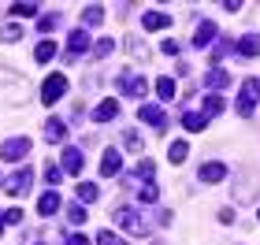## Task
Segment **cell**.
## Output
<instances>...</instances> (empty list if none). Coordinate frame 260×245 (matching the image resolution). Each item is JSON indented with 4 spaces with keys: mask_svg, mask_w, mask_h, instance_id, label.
Listing matches in <instances>:
<instances>
[{
    "mask_svg": "<svg viewBox=\"0 0 260 245\" xmlns=\"http://www.w3.org/2000/svg\"><path fill=\"white\" fill-rule=\"evenodd\" d=\"M115 223H119V230H126V234L134 238H149V219L138 212V208H115Z\"/></svg>",
    "mask_w": 260,
    "mask_h": 245,
    "instance_id": "cell-1",
    "label": "cell"
},
{
    "mask_svg": "<svg viewBox=\"0 0 260 245\" xmlns=\"http://www.w3.org/2000/svg\"><path fill=\"white\" fill-rule=\"evenodd\" d=\"M260 104V78H245L242 89H238V115L242 119H249Z\"/></svg>",
    "mask_w": 260,
    "mask_h": 245,
    "instance_id": "cell-2",
    "label": "cell"
},
{
    "mask_svg": "<svg viewBox=\"0 0 260 245\" xmlns=\"http://www.w3.org/2000/svg\"><path fill=\"white\" fill-rule=\"evenodd\" d=\"M30 145H34V142H30V137H22V134H19V137H8V142L0 145V156H4L8 163H15V160H22V156L30 153Z\"/></svg>",
    "mask_w": 260,
    "mask_h": 245,
    "instance_id": "cell-3",
    "label": "cell"
},
{
    "mask_svg": "<svg viewBox=\"0 0 260 245\" xmlns=\"http://www.w3.org/2000/svg\"><path fill=\"white\" fill-rule=\"evenodd\" d=\"M67 93V75H52V78H45V86H41V104H56Z\"/></svg>",
    "mask_w": 260,
    "mask_h": 245,
    "instance_id": "cell-4",
    "label": "cell"
},
{
    "mask_svg": "<svg viewBox=\"0 0 260 245\" xmlns=\"http://www.w3.org/2000/svg\"><path fill=\"white\" fill-rule=\"evenodd\" d=\"M115 86H119V93H126V97H134V100L149 93V82L138 78V75H119V82H115Z\"/></svg>",
    "mask_w": 260,
    "mask_h": 245,
    "instance_id": "cell-5",
    "label": "cell"
},
{
    "mask_svg": "<svg viewBox=\"0 0 260 245\" xmlns=\"http://www.w3.org/2000/svg\"><path fill=\"white\" fill-rule=\"evenodd\" d=\"M30 182H34V171L30 167H22V171H15V174H8V179H4V193H26L30 190Z\"/></svg>",
    "mask_w": 260,
    "mask_h": 245,
    "instance_id": "cell-6",
    "label": "cell"
},
{
    "mask_svg": "<svg viewBox=\"0 0 260 245\" xmlns=\"http://www.w3.org/2000/svg\"><path fill=\"white\" fill-rule=\"evenodd\" d=\"M119 171H123V156H119V149H104V156H101V174L115 179Z\"/></svg>",
    "mask_w": 260,
    "mask_h": 245,
    "instance_id": "cell-7",
    "label": "cell"
},
{
    "mask_svg": "<svg viewBox=\"0 0 260 245\" xmlns=\"http://www.w3.org/2000/svg\"><path fill=\"white\" fill-rule=\"evenodd\" d=\"M223 179H227V163H219V160L201 163V182H223Z\"/></svg>",
    "mask_w": 260,
    "mask_h": 245,
    "instance_id": "cell-8",
    "label": "cell"
},
{
    "mask_svg": "<svg viewBox=\"0 0 260 245\" xmlns=\"http://www.w3.org/2000/svg\"><path fill=\"white\" fill-rule=\"evenodd\" d=\"M115 115H119V100L108 97V100H101L97 108H93V123H112Z\"/></svg>",
    "mask_w": 260,
    "mask_h": 245,
    "instance_id": "cell-9",
    "label": "cell"
},
{
    "mask_svg": "<svg viewBox=\"0 0 260 245\" xmlns=\"http://www.w3.org/2000/svg\"><path fill=\"white\" fill-rule=\"evenodd\" d=\"M60 167H63L67 174H78V171H82V149L67 145V149H63V156H60Z\"/></svg>",
    "mask_w": 260,
    "mask_h": 245,
    "instance_id": "cell-10",
    "label": "cell"
},
{
    "mask_svg": "<svg viewBox=\"0 0 260 245\" xmlns=\"http://www.w3.org/2000/svg\"><path fill=\"white\" fill-rule=\"evenodd\" d=\"M138 115H141V123L156 126V130H164V126H168V119H164V112H160V108H152V104H141V108H138Z\"/></svg>",
    "mask_w": 260,
    "mask_h": 245,
    "instance_id": "cell-11",
    "label": "cell"
},
{
    "mask_svg": "<svg viewBox=\"0 0 260 245\" xmlns=\"http://www.w3.org/2000/svg\"><path fill=\"white\" fill-rule=\"evenodd\" d=\"M86 49H89V33H86V30H75V33L67 38V52H71V56H82Z\"/></svg>",
    "mask_w": 260,
    "mask_h": 245,
    "instance_id": "cell-12",
    "label": "cell"
},
{
    "mask_svg": "<svg viewBox=\"0 0 260 245\" xmlns=\"http://www.w3.org/2000/svg\"><path fill=\"white\" fill-rule=\"evenodd\" d=\"M60 193H41V201H38V216H56L60 212Z\"/></svg>",
    "mask_w": 260,
    "mask_h": 245,
    "instance_id": "cell-13",
    "label": "cell"
},
{
    "mask_svg": "<svg viewBox=\"0 0 260 245\" xmlns=\"http://www.w3.org/2000/svg\"><path fill=\"white\" fill-rule=\"evenodd\" d=\"M238 56H260V33H245V38L238 41Z\"/></svg>",
    "mask_w": 260,
    "mask_h": 245,
    "instance_id": "cell-14",
    "label": "cell"
},
{
    "mask_svg": "<svg viewBox=\"0 0 260 245\" xmlns=\"http://www.w3.org/2000/svg\"><path fill=\"white\" fill-rule=\"evenodd\" d=\"M212 38H216V22H212V19H205V22L197 26V33H193V45H197V49H205V45H208Z\"/></svg>",
    "mask_w": 260,
    "mask_h": 245,
    "instance_id": "cell-15",
    "label": "cell"
},
{
    "mask_svg": "<svg viewBox=\"0 0 260 245\" xmlns=\"http://www.w3.org/2000/svg\"><path fill=\"white\" fill-rule=\"evenodd\" d=\"M67 137V123L63 119H49L45 123V142H63Z\"/></svg>",
    "mask_w": 260,
    "mask_h": 245,
    "instance_id": "cell-16",
    "label": "cell"
},
{
    "mask_svg": "<svg viewBox=\"0 0 260 245\" xmlns=\"http://www.w3.org/2000/svg\"><path fill=\"white\" fill-rule=\"evenodd\" d=\"M145 30H168L171 26V15H164V11H145Z\"/></svg>",
    "mask_w": 260,
    "mask_h": 245,
    "instance_id": "cell-17",
    "label": "cell"
},
{
    "mask_svg": "<svg viewBox=\"0 0 260 245\" xmlns=\"http://www.w3.org/2000/svg\"><path fill=\"white\" fill-rule=\"evenodd\" d=\"M182 126H186V130H205L208 115L205 112H182Z\"/></svg>",
    "mask_w": 260,
    "mask_h": 245,
    "instance_id": "cell-18",
    "label": "cell"
},
{
    "mask_svg": "<svg viewBox=\"0 0 260 245\" xmlns=\"http://www.w3.org/2000/svg\"><path fill=\"white\" fill-rule=\"evenodd\" d=\"M205 86H208L212 93H219L223 86H231V75H227V71H223V67H216V71H212V75L205 78Z\"/></svg>",
    "mask_w": 260,
    "mask_h": 245,
    "instance_id": "cell-19",
    "label": "cell"
},
{
    "mask_svg": "<svg viewBox=\"0 0 260 245\" xmlns=\"http://www.w3.org/2000/svg\"><path fill=\"white\" fill-rule=\"evenodd\" d=\"M82 22H86V26H101V22H104V8L101 4H89L86 11H82Z\"/></svg>",
    "mask_w": 260,
    "mask_h": 245,
    "instance_id": "cell-20",
    "label": "cell"
},
{
    "mask_svg": "<svg viewBox=\"0 0 260 245\" xmlns=\"http://www.w3.org/2000/svg\"><path fill=\"white\" fill-rule=\"evenodd\" d=\"M75 193H78V201H82V204H93V201H97V197H101V190H97V186H93V182H82V186H78Z\"/></svg>",
    "mask_w": 260,
    "mask_h": 245,
    "instance_id": "cell-21",
    "label": "cell"
},
{
    "mask_svg": "<svg viewBox=\"0 0 260 245\" xmlns=\"http://www.w3.org/2000/svg\"><path fill=\"white\" fill-rule=\"evenodd\" d=\"M52 56H56V41H41L38 49H34V60H38V63H49Z\"/></svg>",
    "mask_w": 260,
    "mask_h": 245,
    "instance_id": "cell-22",
    "label": "cell"
},
{
    "mask_svg": "<svg viewBox=\"0 0 260 245\" xmlns=\"http://www.w3.org/2000/svg\"><path fill=\"white\" fill-rule=\"evenodd\" d=\"M22 38V26H19V22H4V26H0V41H19Z\"/></svg>",
    "mask_w": 260,
    "mask_h": 245,
    "instance_id": "cell-23",
    "label": "cell"
},
{
    "mask_svg": "<svg viewBox=\"0 0 260 245\" xmlns=\"http://www.w3.org/2000/svg\"><path fill=\"white\" fill-rule=\"evenodd\" d=\"M219 112H223V97H219V93H208V97H205V115L212 119V115H219Z\"/></svg>",
    "mask_w": 260,
    "mask_h": 245,
    "instance_id": "cell-24",
    "label": "cell"
},
{
    "mask_svg": "<svg viewBox=\"0 0 260 245\" xmlns=\"http://www.w3.org/2000/svg\"><path fill=\"white\" fill-rule=\"evenodd\" d=\"M186 156H190V145H186V142H175V145L168 149V160H171V163H182Z\"/></svg>",
    "mask_w": 260,
    "mask_h": 245,
    "instance_id": "cell-25",
    "label": "cell"
},
{
    "mask_svg": "<svg viewBox=\"0 0 260 245\" xmlns=\"http://www.w3.org/2000/svg\"><path fill=\"white\" fill-rule=\"evenodd\" d=\"M156 97L160 100H171L175 97V82L171 78H156Z\"/></svg>",
    "mask_w": 260,
    "mask_h": 245,
    "instance_id": "cell-26",
    "label": "cell"
},
{
    "mask_svg": "<svg viewBox=\"0 0 260 245\" xmlns=\"http://www.w3.org/2000/svg\"><path fill=\"white\" fill-rule=\"evenodd\" d=\"M123 142H126L130 153H141V149H145V142H141V137H138L134 130H126V134H123Z\"/></svg>",
    "mask_w": 260,
    "mask_h": 245,
    "instance_id": "cell-27",
    "label": "cell"
},
{
    "mask_svg": "<svg viewBox=\"0 0 260 245\" xmlns=\"http://www.w3.org/2000/svg\"><path fill=\"white\" fill-rule=\"evenodd\" d=\"M112 49H115V41H112V38H101L97 45H93V52H97V56H112Z\"/></svg>",
    "mask_w": 260,
    "mask_h": 245,
    "instance_id": "cell-28",
    "label": "cell"
},
{
    "mask_svg": "<svg viewBox=\"0 0 260 245\" xmlns=\"http://www.w3.org/2000/svg\"><path fill=\"white\" fill-rule=\"evenodd\" d=\"M97 245H126V241H123V238H115L112 230H101V234H97Z\"/></svg>",
    "mask_w": 260,
    "mask_h": 245,
    "instance_id": "cell-29",
    "label": "cell"
},
{
    "mask_svg": "<svg viewBox=\"0 0 260 245\" xmlns=\"http://www.w3.org/2000/svg\"><path fill=\"white\" fill-rule=\"evenodd\" d=\"M56 26H60V15H45V19L38 22V30H41V33H49V30H56Z\"/></svg>",
    "mask_w": 260,
    "mask_h": 245,
    "instance_id": "cell-30",
    "label": "cell"
},
{
    "mask_svg": "<svg viewBox=\"0 0 260 245\" xmlns=\"http://www.w3.org/2000/svg\"><path fill=\"white\" fill-rule=\"evenodd\" d=\"M11 15H38V4H11Z\"/></svg>",
    "mask_w": 260,
    "mask_h": 245,
    "instance_id": "cell-31",
    "label": "cell"
},
{
    "mask_svg": "<svg viewBox=\"0 0 260 245\" xmlns=\"http://www.w3.org/2000/svg\"><path fill=\"white\" fill-rule=\"evenodd\" d=\"M160 49H164V52H168V56H179V49H182V45H179V41H175V38H168V41H164V45H160Z\"/></svg>",
    "mask_w": 260,
    "mask_h": 245,
    "instance_id": "cell-32",
    "label": "cell"
},
{
    "mask_svg": "<svg viewBox=\"0 0 260 245\" xmlns=\"http://www.w3.org/2000/svg\"><path fill=\"white\" fill-rule=\"evenodd\" d=\"M45 179H49V182H60V179H63V167H45Z\"/></svg>",
    "mask_w": 260,
    "mask_h": 245,
    "instance_id": "cell-33",
    "label": "cell"
},
{
    "mask_svg": "<svg viewBox=\"0 0 260 245\" xmlns=\"http://www.w3.org/2000/svg\"><path fill=\"white\" fill-rule=\"evenodd\" d=\"M19 219H22V212H19V208H11V212H4V223H8V227H15Z\"/></svg>",
    "mask_w": 260,
    "mask_h": 245,
    "instance_id": "cell-34",
    "label": "cell"
},
{
    "mask_svg": "<svg viewBox=\"0 0 260 245\" xmlns=\"http://www.w3.org/2000/svg\"><path fill=\"white\" fill-rule=\"evenodd\" d=\"M67 219H71V223H86V212H82V208H71Z\"/></svg>",
    "mask_w": 260,
    "mask_h": 245,
    "instance_id": "cell-35",
    "label": "cell"
},
{
    "mask_svg": "<svg viewBox=\"0 0 260 245\" xmlns=\"http://www.w3.org/2000/svg\"><path fill=\"white\" fill-rule=\"evenodd\" d=\"M219 223H223V227L234 223V208H223V212H219Z\"/></svg>",
    "mask_w": 260,
    "mask_h": 245,
    "instance_id": "cell-36",
    "label": "cell"
},
{
    "mask_svg": "<svg viewBox=\"0 0 260 245\" xmlns=\"http://www.w3.org/2000/svg\"><path fill=\"white\" fill-rule=\"evenodd\" d=\"M67 245H89V238H86V234H71Z\"/></svg>",
    "mask_w": 260,
    "mask_h": 245,
    "instance_id": "cell-37",
    "label": "cell"
},
{
    "mask_svg": "<svg viewBox=\"0 0 260 245\" xmlns=\"http://www.w3.org/2000/svg\"><path fill=\"white\" fill-rule=\"evenodd\" d=\"M0 230H4V216H0Z\"/></svg>",
    "mask_w": 260,
    "mask_h": 245,
    "instance_id": "cell-38",
    "label": "cell"
}]
</instances>
